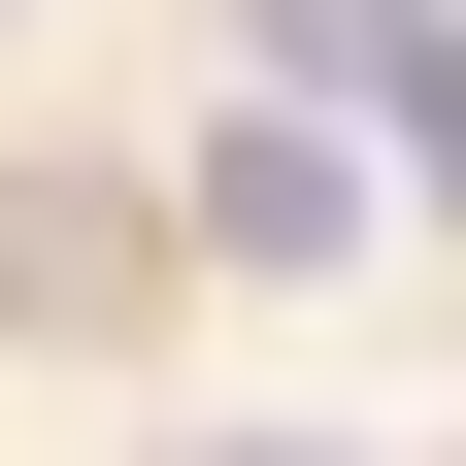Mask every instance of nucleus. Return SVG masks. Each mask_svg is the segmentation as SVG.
<instances>
[{
	"label": "nucleus",
	"instance_id": "nucleus-1",
	"mask_svg": "<svg viewBox=\"0 0 466 466\" xmlns=\"http://www.w3.org/2000/svg\"><path fill=\"white\" fill-rule=\"evenodd\" d=\"M200 267H367V167L267 100V134H200Z\"/></svg>",
	"mask_w": 466,
	"mask_h": 466
}]
</instances>
